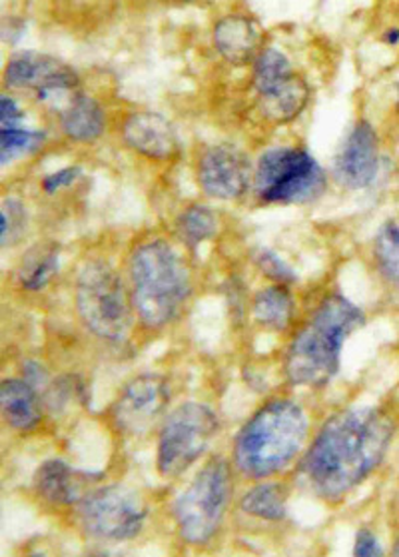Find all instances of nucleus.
Wrapping results in <instances>:
<instances>
[{
  "label": "nucleus",
  "instance_id": "24",
  "mask_svg": "<svg viewBox=\"0 0 399 557\" xmlns=\"http://www.w3.org/2000/svg\"><path fill=\"white\" fill-rule=\"evenodd\" d=\"M178 234L188 248H196L216 234V216L208 207L186 208L178 219Z\"/></svg>",
  "mask_w": 399,
  "mask_h": 557
},
{
  "label": "nucleus",
  "instance_id": "11",
  "mask_svg": "<svg viewBox=\"0 0 399 557\" xmlns=\"http://www.w3.org/2000/svg\"><path fill=\"white\" fill-rule=\"evenodd\" d=\"M169 404L164 377L145 374L128 382L112 406L114 425L126 436H140L150 430Z\"/></svg>",
  "mask_w": 399,
  "mask_h": 557
},
{
  "label": "nucleus",
  "instance_id": "14",
  "mask_svg": "<svg viewBox=\"0 0 399 557\" xmlns=\"http://www.w3.org/2000/svg\"><path fill=\"white\" fill-rule=\"evenodd\" d=\"M122 138L146 158L169 160L178 152V138L172 124L157 112H133L122 126Z\"/></svg>",
  "mask_w": 399,
  "mask_h": 557
},
{
  "label": "nucleus",
  "instance_id": "15",
  "mask_svg": "<svg viewBox=\"0 0 399 557\" xmlns=\"http://www.w3.org/2000/svg\"><path fill=\"white\" fill-rule=\"evenodd\" d=\"M262 26L248 14H228L214 26V47L234 66L255 61L262 52Z\"/></svg>",
  "mask_w": 399,
  "mask_h": 557
},
{
  "label": "nucleus",
  "instance_id": "35",
  "mask_svg": "<svg viewBox=\"0 0 399 557\" xmlns=\"http://www.w3.org/2000/svg\"><path fill=\"white\" fill-rule=\"evenodd\" d=\"M394 554H396V556H399V540H398V547H396V552H394Z\"/></svg>",
  "mask_w": 399,
  "mask_h": 557
},
{
  "label": "nucleus",
  "instance_id": "23",
  "mask_svg": "<svg viewBox=\"0 0 399 557\" xmlns=\"http://www.w3.org/2000/svg\"><path fill=\"white\" fill-rule=\"evenodd\" d=\"M291 73V64L284 52L276 49H264L254 61V86L258 95L286 83Z\"/></svg>",
  "mask_w": 399,
  "mask_h": 557
},
{
  "label": "nucleus",
  "instance_id": "25",
  "mask_svg": "<svg viewBox=\"0 0 399 557\" xmlns=\"http://www.w3.org/2000/svg\"><path fill=\"white\" fill-rule=\"evenodd\" d=\"M59 270V252L57 248L40 250L38 255L26 262L23 272H21V284L26 290H42L47 286L50 276Z\"/></svg>",
  "mask_w": 399,
  "mask_h": 557
},
{
  "label": "nucleus",
  "instance_id": "17",
  "mask_svg": "<svg viewBox=\"0 0 399 557\" xmlns=\"http://www.w3.org/2000/svg\"><path fill=\"white\" fill-rule=\"evenodd\" d=\"M0 404L7 424L18 432L37 428L42 418L37 389L25 380H4L0 388Z\"/></svg>",
  "mask_w": 399,
  "mask_h": 557
},
{
  "label": "nucleus",
  "instance_id": "3",
  "mask_svg": "<svg viewBox=\"0 0 399 557\" xmlns=\"http://www.w3.org/2000/svg\"><path fill=\"white\" fill-rule=\"evenodd\" d=\"M308 437V416L298 401H267L244 424L234 444L236 468L254 480L282 472Z\"/></svg>",
  "mask_w": 399,
  "mask_h": 557
},
{
  "label": "nucleus",
  "instance_id": "16",
  "mask_svg": "<svg viewBox=\"0 0 399 557\" xmlns=\"http://www.w3.org/2000/svg\"><path fill=\"white\" fill-rule=\"evenodd\" d=\"M98 478V473L74 470L66 461L47 460L35 473V492L52 506H73L90 492H86V487Z\"/></svg>",
  "mask_w": 399,
  "mask_h": 557
},
{
  "label": "nucleus",
  "instance_id": "19",
  "mask_svg": "<svg viewBox=\"0 0 399 557\" xmlns=\"http://www.w3.org/2000/svg\"><path fill=\"white\" fill-rule=\"evenodd\" d=\"M104 110L95 98L74 97L62 110L61 128L74 143H95L104 133Z\"/></svg>",
  "mask_w": 399,
  "mask_h": 557
},
{
  "label": "nucleus",
  "instance_id": "33",
  "mask_svg": "<svg viewBox=\"0 0 399 557\" xmlns=\"http://www.w3.org/2000/svg\"><path fill=\"white\" fill-rule=\"evenodd\" d=\"M384 42L389 47H398L399 45V28H387L384 35Z\"/></svg>",
  "mask_w": 399,
  "mask_h": 557
},
{
  "label": "nucleus",
  "instance_id": "18",
  "mask_svg": "<svg viewBox=\"0 0 399 557\" xmlns=\"http://www.w3.org/2000/svg\"><path fill=\"white\" fill-rule=\"evenodd\" d=\"M310 88L298 76H290L286 83L258 95V107L266 121L274 124L290 122L306 109Z\"/></svg>",
  "mask_w": 399,
  "mask_h": 557
},
{
  "label": "nucleus",
  "instance_id": "10",
  "mask_svg": "<svg viewBox=\"0 0 399 557\" xmlns=\"http://www.w3.org/2000/svg\"><path fill=\"white\" fill-rule=\"evenodd\" d=\"M4 83L16 90H35L40 102H52L57 95L73 92L78 78L64 62L38 52H18L7 64Z\"/></svg>",
  "mask_w": 399,
  "mask_h": 557
},
{
  "label": "nucleus",
  "instance_id": "6",
  "mask_svg": "<svg viewBox=\"0 0 399 557\" xmlns=\"http://www.w3.org/2000/svg\"><path fill=\"white\" fill-rule=\"evenodd\" d=\"M219 434V418L200 401H186L170 412L158 436L157 468L162 478H180L200 460Z\"/></svg>",
  "mask_w": 399,
  "mask_h": 557
},
{
  "label": "nucleus",
  "instance_id": "9",
  "mask_svg": "<svg viewBox=\"0 0 399 557\" xmlns=\"http://www.w3.org/2000/svg\"><path fill=\"white\" fill-rule=\"evenodd\" d=\"M76 506L78 520L85 532L98 540H133L145 528V502L126 485H107L90 490Z\"/></svg>",
  "mask_w": 399,
  "mask_h": 557
},
{
  "label": "nucleus",
  "instance_id": "26",
  "mask_svg": "<svg viewBox=\"0 0 399 557\" xmlns=\"http://www.w3.org/2000/svg\"><path fill=\"white\" fill-rule=\"evenodd\" d=\"M42 143V134L26 131L21 126H13V128H2L0 131V158L2 164L11 162L16 154L28 152L33 148H37Z\"/></svg>",
  "mask_w": 399,
  "mask_h": 557
},
{
  "label": "nucleus",
  "instance_id": "12",
  "mask_svg": "<svg viewBox=\"0 0 399 557\" xmlns=\"http://www.w3.org/2000/svg\"><path fill=\"white\" fill-rule=\"evenodd\" d=\"M252 169L236 146H210L198 162V182L202 190L219 200H236L248 190Z\"/></svg>",
  "mask_w": 399,
  "mask_h": 557
},
{
  "label": "nucleus",
  "instance_id": "30",
  "mask_svg": "<svg viewBox=\"0 0 399 557\" xmlns=\"http://www.w3.org/2000/svg\"><path fill=\"white\" fill-rule=\"evenodd\" d=\"M353 554L362 557H375L382 556L384 552H382L379 542H377L374 533L370 532V530H360L358 535H356V549H353Z\"/></svg>",
  "mask_w": 399,
  "mask_h": 557
},
{
  "label": "nucleus",
  "instance_id": "4",
  "mask_svg": "<svg viewBox=\"0 0 399 557\" xmlns=\"http://www.w3.org/2000/svg\"><path fill=\"white\" fill-rule=\"evenodd\" d=\"M133 304L148 327H162L180 314L192 292L188 267L170 244H140L130 258Z\"/></svg>",
  "mask_w": 399,
  "mask_h": 557
},
{
  "label": "nucleus",
  "instance_id": "31",
  "mask_svg": "<svg viewBox=\"0 0 399 557\" xmlns=\"http://www.w3.org/2000/svg\"><path fill=\"white\" fill-rule=\"evenodd\" d=\"M21 121H23V110L18 109L14 98L9 97V95H2V98H0V122H2V128L18 126Z\"/></svg>",
  "mask_w": 399,
  "mask_h": 557
},
{
  "label": "nucleus",
  "instance_id": "27",
  "mask_svg": "<svg viewBox=\"0 0 399 557\" xmlns=\"http://www.w3.org/2000/svg\"><path fill=\"white\" fill-rule=\"evenodd\" d=\"M26 214L25 208L14 200L9 198L2 205V212H0V234H2V244L7 246L9 240L16 243V238L25 231Z\"/></svg>",
  "mask_w": 399,
  "mask_h": 557
},
{
  "label": "nucleus",
  "instance_id": "20",
  "mask_svg": "<svg viewBox=\"0 0 399 557\" xmlns=\"http://www.w3.org/2000/svg\"><path fill=\"white\" fill-rule=\"evenodd\" d=\"M288 490L282 484H260L246 492L240 502L244 513L258 520L279 521L286 518Z\"/></svg>",
  "mask_w": 399,
  "mask_h": 557
},
{
  "label": "nucleus",
  "instance_id": "13",
  "mask_svg": "<svg viewBox=\"0 0 399 557\" xmlns=\"http://www.w3.org/2000/svg\"><path fill=\"white\" fill-rule=\"evenodd\" d=\"M379 172V138L370 122L360 121L339 150L334 176L336 181L350 188H367L377 178Z\"/></svg>",
  "mask_w": 399,
  "mask_h": 557
},
{
  "label": "nucleus",
  "instance_id": "8",
  "mask_svg": "<svg viewBox=\"0 0 399 557\" xmlns=\"http://www.w3.org/2000/svg\"><path fill=\"white\" fill-rule=\"evenodd\" d=\"M324 170L300 148H272L258 160L255 190L264 202L298 205L324 193Z\"/></svg>",
  "mask_w": 399,
  "mask_h": 557
},
{
  "label": "nucleus",
  "instance_id": "32",
  "mask_svg": "<svg viewBox=\"0 0 399 557\" xmlns=\"http://www.w3.org/2000/svg\"><path fill=\"white\" fill-rule=\"evenodd\" d=\"M23 380L35 389L45 388L47 382H49V374L40 363L28 360V362L23 363Z\"/></svg>",
  "mask_w": 399,
  "mask_h": 557
},
{
  "label": "nucleus",
  "instance_id": "5",
  "mask_svg": "<svg viewBox=\"0 0 399 557\" xmlns=\"http://www.w3.org/2000/svg\"><path fill=\"white\" fill-rule=\"evenodd\" d=\"M230 494V466L222 458H212L174 504L182 540L192 545L208 544L222 525Z\"/></svg>",
  "mask_w": 399,
  "mask_h": 557
},
{
  "label": "nucleus",
  "instance_id": "29",
  "mask_svg": "<svg viewBox=\"0 0 399 557\" xmlns=\"http://www.w3.org/2000/svg\"><path fill=\"white\" fill-rule=\"evenodd\" d=\"M78 176H80V169H76V166L62 169L59 170V172H54V174L47 176V178L42 181V188H45L49 195H52V193H59L61 188L71 186Z\"/></svg>",
  "mask_w": 399,
  "mask_h": 557
},
{
  "label": "nucleus",
  "instance_id": "22",
  "mask_svg": "<svg viewBox=\"0 0 399 557\" xmlns=\"http://www.w3.org/2000/svg\"><path fill=\"white\" fill-rule=\"evenodd\" d=\"M374 255L382 276L391 284H399V224L396 220H387L377 231Z\"/></svg>",
  "mask_w": 399,
  "mask_h": 557
},
{
  "label": "nucleus",
  "instance_id": "2",
  "mask_svg": "<svg viewBox=\"0 0 399 557\" xmlns=\"http://www.w3.org/2000/svg\"><path fill=\"white\" fill-rule=\"evenodd\" d=\"M365 315L344 296H329L291 339L286 374L296 386H326L338 374L346 339L363 326Z\"/></svg>",
  "mask_w": 399,
  "mask_h": 557
},
{
  "label": "nucleus",
  "instance_id": "1",
  "mask_svg": "<svg viewBox=\"0 0 399 557\" xmlns=\"http://www.w3.org/2000/svg\"><path fill=\"white\" fill-rule=\"evenodd\" d=\"M394 437V422L384 410L353 408L322 425L303 458V473L315 494L341 499L374 472Z\"/></svg>",
  "mask_w": 399,
  "mask_h": 557
},
{
  "label": "nucleus",
  "instance_id": "34",
  "mask_svg": "<svg viewBox=\"0 0 399 557\" xmlns=\"http://www.w3.org/2000/svg\"><path fill=\"white\" fill-rule=\"evenodd\" d=\"M396 112L399 114V85H398V95H396Z\"/></svg>",
  "mask_w": 399,
  "mask_h": 557
},
{
  "label": "nucleus",
  "instance_id": "7",
  "mask_svg": "<svg viewBox=\"0 0 399 557\" xmlns=\"http://www.w3.org/2000/svg\"><path fill=\"white\" fill-rule=\"evenodd\" d=\"M76 308L85 326L109 342L126 338L130 308L116 272L104 262H88L76 282Z\"/></svg>",
  "mask_w": 399,
  "mask_h": 557
},
{
  "label": "nucleus",
  "instance_id": "28",
  "mask_svg": "<svg viewBox=\"0 0 399 557\" xmlns=\"http://www.w3.org/2000/svg\"><path fill=\"white\" fill-rule=\"evenodd\" d=\"M255 262H258V267L266 272L270 278L278 280L282 284H288V282L296 280L294 270L279 256L272 255L267 250H262L260 255L255 256Z\"/></svg>",
  "mask_w": 399,
  "mask_h": 557
},
{
  "label": "nucleus",
  "instance_id": "36",
  "mask_svg": "<svg viewBox=\"0 0 399 557\" xmlns=\"http://www.w3.org/2000/svg\"><path fill=\"white\" fill-rule=\"evenodd\" d=\"M184 2H196V0H184Z\"/></svg>",
  "mask_w": 399,
  "mask_h": 557
},
{
  "label": "nucleus",
  "instance_id": "21",
  "mask_svg": "<svg viewBox=\"0 0 399 557\" xmlns=\"http://www.w3.org/2000/svg\"><path fill=\"white\" fill-rule=\"evenodd\" d=\"M294 315V300L288 288L270 286L258 292L254 298V318L262 326L282 332L290 326Z\"/></svg>",
  "mask_w": 399,
  "mask_h": 557
}]
</instances>
